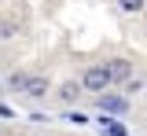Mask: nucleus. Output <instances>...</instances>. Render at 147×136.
<instances>
[{
    "label": "nucleus",
    "mask_w": 147,
    "mask_h": 136,
    "mask_svg": "<svg viewBox=\"0 0 147 136\" xmlns=\"http://www.w3.org/2000/svg\"><path fill=\"white\" fill-rule=\"evenodd\" d=\"M110 85V70H107V63H96V66H85V74H81V88L85 92H92V96H99V92H107Z\"/></svg>",
    "instance_id": "obj_1"
},
{
    "label": "nucleus",
    "mask_w": 147,
    "mask_h": 136,
    "mask_svg": "<svg viewBox=\"0 0 147 136\" xmlns=\"http://www.w3.org/2000/svg\"><path fill=\"white\" fill-rule=\"evenodd\" d=\"M96 107H99V110H107V114H125L129 107H132V99H129V96H110V92H99V96H96Z\"/></svg>",
    "instance_id": "obj_2"
},
{
    "label": "nucleus",
    "mask_w": 147,
    "mask_h": 136,
    "mask_svg": "<svg viewBox=\"0 0 147 136\" xmlns=\"http://www.w3.org/2000/svg\"><path fill=\"white\" fill-rule=\"evenodd\" d=\"M48 88H52V85H48V77H40V74H30L22 92H26L30 99H44V96H48Z\"/></svg>",
    "instance_id": "obj_3"
},
{
    "label": "nucleus",
    "mask_w": 147,
    "mask_h": 136,
    "mask_svg": "<svg viewBox=\"0 0 147 136\" xmlns=\"http://www.w3.org/2000/svg\"><path fill=\"white\" fill-rule=\"evenodd\" d=\"M107 70H110V81H125V77H132V63H129V59H110Z\"/></svg>",
    "instance_id": "obj_4"
},
{
    "label": "nucleus",
    "mask_w": 147,
    "mask_h": 136,
    "mask_svg": "<svg viewBox=\"0 0 147 136\" xmlns=\"http://www.w3.org/2000/svg\"><path fill=\"white\" fill-rule=\"evenodd\" d=\"M81 96H85L81 81H63V85H59V99H63V103H77Z\"/></svg>",
    "instance_id": "obj_5"
},
{
    "label": "nucleus",
    "mask_w": 147,
    "mask_h": 136,
    "mask_svg": "<svg viewBox=\"0 0 147 136\" xmlns=\"http://www.w3.org/2000/svg\"><path fill=\"white\" fill-rule=\"evenodd\" d=\"M15 37H18V22L15 19H0V44H7Z\"/></svg>",
    "instance_id": "obj_6"
},
{
    "label": "nucleus",
    "mask_w": 147,
    "mask_h": 136,
    "mask_svg": "<svg viewBox=\"0 0 147 136\" xmlns=\"http://www.w3.org/2000/svg\"><path fill=\"white\" fill-rule=\"evenodd\" d=\"M118 7L125 11V15H144V7H147V0H118Z\"/></svg>",
    "instance_id": "obj_7"
},
{
    "label": "nucleus",
    "mask_w": 147,
    "mask_h": 136,
    "mask_svg": "<svg viewBox=\"0 0 147 136\" xmlns=\"http://www.w3.org/2000/svg\"><path fill=\"white\" fill-rule=\"evenodd\" d=\"M99 125H103V133H110V136H129V129L121 125V121H110V118H103Z\"/></svg>",
    "instance_id": "obj_8"
},
{
    "label": "nucleus",
    "mask_w": 147,
    "mask_h": 136,
    "mask_svg": "<svg viewBox=\"0 0 147 136\" xmlns=\"http://www.w3.org/2000/svg\"><path fill=\"white\" fill-rule=\"evenodd\" d=\"M121 85H125V96H140L144 92V77H125Z\"/></svg>",
    "instance_id": "obj_9"
},
{
    "label": "nucleus",
    "mask_w": 147,
    "mask_h": 136,
    "mask_svg": "<svg viewBox=\"0 0 147 136\" xmlns=\"http://www.w3.org/2000/svg\"><path fill=\"white\" fill-rule=\"evenodd\" d=\"M26 77H30V74H22V70H15V74L7 77V88H11V92H22V88H26Z\"/></svg>",
    "instance_id": "obj_10"
},
{
    "label": "nucleus",
    "mask_w": 147,
    "mask_h": 136,
    "mask_svg": "<svg viewBox=\"0 0 147 136\" xmlns=\"http://www.w3.org/2000/svg\"><path fill=\"white\" fill-rule=\"evenodd\" d=\"M37 136H44V133H37Z\"/></svg>",
    "instance_id": "obj_11"
}]
</instances>
